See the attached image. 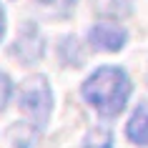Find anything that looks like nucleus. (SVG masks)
Masks as SVG:
<instances>
[{
  "label": "nucleus",
  "instance_id": "1",
  "mask_svg": "<svg viewBox=\"0 0 148 148\" xmlns=\"http://www.w3.org/2000/svg\"><path fill=\"white\" fill-rule=\"evenodd\" d=\"M133 95V80L123 65H98L80 83V98L103 121L123 116Z\"/></svg>",
  "mask_w": 148,
  "mask_h": 148
},
{
  "label": "nucleus",
  "instance_id": "2",
  "mask_svg": "<svg viewBox=\"0 0 148 148\" xmlns=\"http://www.w3.org/2000/svg\"><path fill=\"white\" fill-rule=\"evenodd\" d=\"M13 101H15L18 110L25 116L23 123H28L38 133H45L48 123L53 118V110H55V93H53V86H50L48 75L35 73V75H28L25 80H20Z\"/></svg>",
  "mask_w": 148,
  "mask_h": 148
},
{
  "label": "nucleus",
  "instance_id": "3",
  "mask_svg": "<svg viewBox=\"0 0 148 148\" xmlns=\"http://www.w3.org/2000/svg\"><path fill=\"white\" fill-rule=\"evenodd\" d=\"M48 53V40L45 33L35 20H25L20 28H18V35L10 45V55L18 58L20 65L30 68V65H38Z\"/></svg>",
  "mask_w": 148,
  "mask_h": 148
},
{
  "label": "nucleus",
  "instance_id": "4",
  "mask_svg": "<svg viewBox=\"0 0 148 148\" xmlns=\"http://www.w3.org/2000/svg\"><path fill=\"white\" fill-rule=\"evenodd\" d=\"M86 43L95 53H121L128 45V28L121 20L101 18L98 23L90 25V30L86 35Z\"/></svg>",
  "mask_w": 148,
  "mask_h": 148
},
{
  "label": "nucleus",
  "instance_id": "5",
  "mask_svg": "<svg viewBox=\"0 0 148 148\" xmlns=\"http://www.w3.org/2000/svg\"><path fill=\"white\" fill-rule=\"evenodd\" d=\"M125 138L138 148H148V103H138L128 116Z\"/></svg>",
  "mask_w": 148,
  "mask_h": 148
},
{
  "label": "nucleus",
  "instance_id": "6",
  "mask_svg": "<svg viewBox=\"0 0 148 148\" xmlns=\"http://www.w3.org/2000/svg\"><path fill=\"white\" fill-rule=\"evenodd\" d=\"M58 60L65 68H83L86 65V45L78 35H63L58 43Z\"/></svg>",
  "mask_w": 148,
  "mask_h": 148
},
{
  "label": "nucleus",
  "instance_id": "7",
  "mask_svg": "<svg viewBox=\"0 0 148 148\" xmlns=\"http://www.w3.org/2000/svg\"><path fill=\"white\" fill-rule=\"evenodd\" d=\"M90 5L106 20H123L133 13V0H90Z\"/></svg>",
  "mask_w": 148,
  "mask_h": 148
},
{
  "label": "nucleus",
  "instance_id": "8",
  "mask_svg": "<svg viewBox=\"0 0 148 148\" xmlns=\"http://www.w3.org/2000/svg\"><path fill=\"white\" fill-rule=\"evenodd\" d=\"M80 148H116V138H113V131L108 125H93L90 131L83 136L80 140Z\"/></svg>",
  "mask_w": 148,
  "mask_h": 148
},
{
  "label": "nucleus",
  "instance_id": "9",
  "mask_svg": "<svg viewBox=\"0 0 148 148\" xmlns=\"http://www.w3.org/2000/svg\"><path fill=\"white\" fill-rule=\"evenodd\" d=\"M13 95H15V83L5 70H0V113H5V108L13 103Z\"/></svg>",
  "mask_w": 148,
  "mask_h": 148
},
{
  "label": "nucleus",
  "instance_id": "10",
  "mask_svg": "<svg viewBox=\"0 0 148 148\" xmlns=\"http://www.w3.org/2000/svg\"><path fill=\"white\" fill-rule=\"evenodd\" d=\"M5 33H8V13H5V5L0 3V43L5 40Z\"/></svg>",
  "mask_w": 148,
  "mask_h": 148
},
{
  "label": "nucleus",
  "instance_id": "11",
  "mask_svg": "<svg viewBox=\"0 0 148 148\" xmlns=\"http://www.w3.org/2000/svg\"><path fill=\"white\" fill-rule=\"evenodd\" d=\"M33 3H38V5H55V8H60V5L73 8V3H75V0H33Z\"/></svg>",
  "mask_w": 148,
  "mask_h": 148
},
{
  "label": "nucleus",
  "instance_id": "12",
  "mask_svg": "<svg viewBox=\"0 0 148 148\" xmlns=\"http://www.w3.org/2000/svg\"><path fill=\"white\" fill-rule=\"evenodd\" d=\"M146 83H148V73H146Z\"/></svg>",
  "mask_w": 148,
  "mask_h": 148
}]
</instances>
